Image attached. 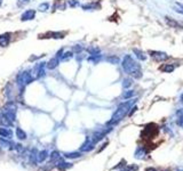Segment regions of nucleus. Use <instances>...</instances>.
Instances as JSON below:
<instances>
[{
  "instance_id": "393cba45",
  "label": "nucleus",
  "mask_w": 183,
  "mask_h": 171,
  "mask_svg": "<svg viewBox=\"0 0 183 171\" xmlns=\"http://www.w3.org/2000/svg\"><path fill=\"white\" fill-rule=\"evenodd\" d=\"M87 52L90 55H97V54H100V49L97 47H89V48H87Z\"/></svg>"
},
{
  "instance_id": "4c0bfd02",
  "label": "nucleus",
  "mask_w": 183,
  "mask_h": 171,
  "mask_svg": "<svg viewBox=\"0 0 183 171\" xmlns=\"http://www.w3.org/2000/svg\"><path fill=\"white\" fill-rule=\"evenodd\" d=\"M181 102H182V104H183V93H182V96H181Z\"/></svg>"
},
{
  "instance_id": "39448f33",
  "label": "nucleus",
  "mask_w": 183,
  "mask_h": 171,
  "mask_svg": "<svg viewBox=\"0 0 183 171\" xmlns=\"http://www.w3.org/2000/svg\"><path fill=\"white\" fill-rule=\"evenodd\" d=\"M45 68H46V63L39 62L34 65V68L32 70V77L33 79H40L45 77Z\"/></svg>"
},
{
  "instance_id": "c756f323",
  "label": "nucleus",
  "mask_w": 183,
  "mask_h": 171,
  "mask_svg": "<svg viewBox=\"0 0 183 171\" xmlns=\"http://www.w3.org/2000/svg\"><path fill=\"white\" fill-rule=\"evenodd\" d=\"M166 18V22L168 23V25H171V26H178V24L176 23L175 21H172L169 17H165Z\"/></svg>"
},
{
  "instance_id": "412c9836",
  "label": "nucleus",
  "mask_w": 183,
  "mask_h": 171,
  "mask_svg": "<svg viewBox=\"0 0 183 171\" xmlns=\"http://www.w3.org/2000/svg\"><path fill=\"white\" fill-rule=\"evenodd\" d=\"M49 9V4L48 2H42L38 6V11H47Z\"/></svg>"
},
{
  "instance_id": "423d86ee",
  "label": "nucleus",
  "mask_w": 183,
  "mask_h": 171,
  "mask_svg": "<svg viewBox=\"0 0 183 171\" xmlns=\"http://www.w3.org/2000/svg\"><path fill=\"white\" fill-rule=\"evenodd\" d=\"M65 36V33L63 32H47V33H44V34H39V39H63Z\"/></svg>"
},
{
  "instance_id": "9b49d317",
  "label": "nucleus",
  "mask_w": 183,
  "mask_h": 171,
  "mask_svg": "<svg viewBox=\"0 0 183 171\" xmlns=\"http://www.w3.org/2000/svg\"><path fill=\"white\" fill-rule=\"evenodd\" d=\"M60 58L57 57H53L51 58L47 63H46V66H47L48 70H54V68H56L58 66V64H60Z\"/></svg>"
},
{
  "instance_id": "4468645a",
  "label": "nucleus",
  "mask_w": 183,
  "mask_h": 171,
  "mask_svg": "<svg viewBox=\"0 0 183 171\" xmlns=\"http://www.w3.org/2000/svg\"><path fill=\"white\" fill-rule=\"evenodd\" d=\"M81 8L84 11H96L97 8H100V5L96 2H89V4H85L81 5Z\"/></svg>"
},
{
  "instance_id": "f3484780",
  "label": "nucleus",
  "mask_w": 183,
  "mask_h": 171,
  "mask_svg": "<svg viewBox=\"0 0 183 171\" xmlns=\"http://www.w3.org/2000/svg\"><path fill=\"white\" fill-rule=\"evenodd\" d=\"M133 52H134V54H135V56L137 57V59H140V61H145L146 59V55L142 52V50L136 49L135 48V49H133Z\"/></svg>"
},
{
  "instance_id": "cd10ccee",
  "label": "nucleus",
  "mask_w": 183,
  "mask_h": 171,
  "mask_svg": "<svg viewBox=\"0 0 183 171\" xmlns=\"http://www.w3.org/2000/svg\"><path fill=\"white\" fill-rule=\"evenodd\" d=\"M174 68H174V65H173V64H167V65H165V66L162 68V70H164L166 73H171V72L174 71Z\"/></svg>"
},
{
  "instance_id": "6ab92c4d",
  "label": "nucleus",
  "mask_w": 183,
  "mask_h": 171,
  "mask_svg": "<svg viewBox=\"0 0 183 171\" xmlns=\"http://www.w3.org/2000/svg\"><path fill=\"white\" fill-rule=\"evenodd\" d=\"M0 144H1V146H4V147H7V148H9L11 146H15L13 143H11L9 139H7V138H0Z\"/></svg>"
},
{
  "instance_id": "7ed1b4c3",
  "label": "nucleus",
  "mask_w": 183,
  "mask_h": 171,
  "mask_svg": "<svg viewBox=\"0 0 183 171\" xmlns=\"http://www.w3.org/2000/svg\"><path fill=\"white\" fill-rule=\"evenodd\" d=\"M34 79L32 77V73L30 71H24V72H21L18 75H17V78H16V83H17V86L21 88V90L23 88H25L26 84H29V83H31Z\"/></svg>"
},
{
  "instance_id": "b1692460",
  "label": "nucleus",
  "mask_w": 183,
  "mask_h": 171,
  "mask_svg": "<svg viewBox=\"0 0 183 171\" xmlns=\"http://www.w3.org/2000/svg\"><path fill=\"white\" fill-rule=\"evenodd\" d=\"M47 150H42V152H40L39 153V155H38V160H39V162H42V161H45L46 159H47Z\"/></svg>"
},
{
  "instance_id": "c9c22d12",
  "label": "nucleus",
  "mask_w": 183,
  "mask_h": 171,
  "mask_svg": "<svg viewBox=\"0 0 183 171\" xmlns=\"http://www.w3.org/2000/svg\"><path fill=\"white\" fill-rule=\"evenodd\" d=\"M181 114V116H180V120H178V123L180 125H183V113H180Z\"/></svg>"
},
{
  "instance_id": "4be33fe9",
  "label": "nucleus",
  "mask_w": 183,
  "mask_h": 171,
  "mask_svg": "<svg viewBox=\"0 0 183 171\" xmlns=\"http://www.w3.org/2000/svg\"><path fill=\"white\" fill-rule=\"evenodd\" d=\"M80 156H81V154L79 152H72V153H67L65 154V157H68V159H77Z\"/></svg>"
},
{
  "instance_id": "20e7f679",
  "label": "nucleus",
  "mask_w": 183,
  "mask_h": 171,
  "mask_svg": "<svg viewBox=\"0 0 183 171\" xmlns=\"http://www.w3.org/2000/svg\"><path fill=\"white\" fill-rule=\"evenodd\" d=\"M16 112H17V107H16L15 103L9 102V103L6 104L5 109H4V114H5L11 121H13V122H14L16 119Z\"/></svg>"
},
{
  "instance_id": "c85d7f7f",
  "label": "nucleus",
  "mask_w": 183,
  "mask_h": 171,
  "mask_svg": "<svg viewBox=\"0 0 183 171\" xmlns=\"http://www.w3.org/2000/svg\"><path fill=\"white\" fill-rule=\"evenodd\" d=\"M132 79H124V81H123V87H124V88L125 89H127V88H129V87H131L132 86Z\"/></svg>"
},
{
  "instance_id": "473e14b6",
  "label": "nucleus",
  "mask_w": 183,
  "mask_h": 171,
  "mask_svg": "<svg viewBox=\"0 0 183 171\" xmlns=\"http://www.w3.org/2000/svg\"><path fill=\"white\" fill-rule=\"evenodd\" d=\"M73 52H83V47L81 46H73V49H72Z\"/></svg>"
},
{
  "instance_id": "58836bf2",
  "label": "nucleus",
  "mask_w": 183,
  "mask_h": 171,
  "mask_svg": "<svg viewBox=\"0 0 183 171\" xmlns=\"http://www.w3.org/2000/svg\"><path fill=\"white\" fill-rule=\"evenodd\" d=\"M2 1H4V0H0V7H1V5H2Z\"/></svg>"
},
{
  "instance_id": "9d476101",
  "label": "nucleus",
  "mask_w": 183,
  "mask_h": 171,
  "mask_svg": "<svg viewBox=\"0 0 183 171\" xmlns=\"http://www.w3.org/2000/svg\"><path fill=\"white\" fill-rule=\"evenodd\" d=\"M94 145H95V143L92 140V138H87L86 141L83 144V146L80 147V150H81V152H89V150H92L95 147Z\"/></svg>"
},
{
  "instance_id": "5701e85b",
  "label": "nucleus",
  "mask_w": 183,
  "mask_h": 171,
  "mask_svg": "<svg viewBox=\"0 0 183 171\" xmlns=\"http://www.w3.org/2000/svg\"><path fill=\"white\" fill-rule=\"evenodd\" d=\"M174 11H176V13H178V14H182L183 15V5L182 4H178V2H175Z\"/></svg>"
},
{
  "instance_id": "a878e982",
  "label": "nucleus",
  "mask_w": 183,
  "mask_h": 171,
  "mask_svg": "<svg viewBox=\"0 0 183 171\" xmlns=\"http://www.w3.org/2000/svg\"><path fill=\"white\" fill-rule=\"evenodd\" d=\"M68 5L70 6L71 8H76V7H79V6H80V2H79V0H69Z\"/></svg>"
},
{
  "instance_id": "ddd939ff",
  "label": "nucleus",
  "mask_w": 183,
  "mask_h": 171,
  "mask_svg": "<svg viewBox=\"0 0 183 171\" xmlns=\"http://www.w3.org/2000/svg\"><path fill=\"white\" fill-rule=\"evenodd\" d=\"M0 136L4 137V138H7V139H11V137H13V131H11L8 127L0 128Z\"/></svg>"
},
{
  "instance_id": "2eb2a0df",
  "label": "nucleus",
  "mask_w": 183,
  "mask_h": 171,
  "mask_svg": "<svg viewBox=\"0 0 183 171\" xmlns=\"http://www.w3.org/2000/svg\"><path fill=\"white\" fill-rule=\"evenodd\" d=\"M0 125H5V127H11L13 125V121H11L4 113H1L0 114Z\"/></svg>"
},
{
  "instance_id": "bb28decb",
  "label": "nucleus",
  "mask_w": 183,
  "mask_h": 171,
  "mask_svg": "<svg viewBox=\"0 0 183 171\" xmlns=\"http://www.w3.org/2000/svg\"><path fill=\"white\" fill-rule=\"evenodd\" d=\"M106 61H108V62H110L111 64H118V63H119V57L109 56L108 58H106Z\"/></svg>"
},
{
  "instance_id": "f704fd0d",
  "label": "nucleus",
  "mask_w": 183,
  "mask_h": 171,
  "mask_svg": "<svg viewBox=\"0 0 183 171\" xmlns=\"http://www.w3.org/2000/svg\"><path fill=\"white\" fill-rule=\"evenodd\" d=\"M63 52H63V49H60V50H58V52H57V54H56V56H55V57H57V58H61V56H62V55H63Z\"/></svg>"
},
{
  "instance_id": "7c9ffc66",
  "label": "nucleus",
  "mask_w": 183,
  "mask_h": 171,
  "mask_svg": "<svg viewBox=\"0 0 183 171\" xmlns=\"http://www.w3.org/2000/svg\"><path fill=\"white\" fill-rule=\"evenodd\" d=\"M133 95H134V91H132V90H128V91H125V93H124L123 97H124V98H129V97H132Z\"/></svg>"
},
{
  "instance_id": "f8f14e48",
  "label": "nucleus",
  "mask_w": 183,
  "mask_h": 171,
  "mask_svg": "<svg viewBox=\"0 0 183 171\" xmlns=\"http://www.w3.org/2000/svg\"><path fill=\"white\" fill-rule=\"evenodd\" d=\"M52 8L54 11H55V9H58V11H65L67 4H65L63 0H55L52 6Z\"/></svg>"
},
{
  "instance_id": "0eeeda50",
  "label": "nucleus",
  "mask_w": 183,
  "mask_h": 171,
  "mask_svg": "<svg viewBox=\"0 0 183 171\" xmlns=\"http://www.w3.org/2000/svg\"><path fill=\"white\" fill-rule=\"evenodd\" d=\"M149 54H150V56H151L155 61H157V62H164V61H166L168 58L167 54L162 52H153V50H151V52H149Z\"/></svg>"
},
{
  "instance_id": "f257e3e1",
  "label": "nucleus",
  "mask_w": 183,
  "mask_h": 171,
  "mask_svg": "<svg viewBox=\"0 0 183 171\" xmlns=\"http://www.w3.org/2000/svg\"><path fill=\"white\" fill-rule=\"evenodd\" d=\"M121 66L124 68L128 75L133 77L134 79H141L142 78V70L140 64L136 62L135 59L131 55H126L121 62Z\"/></svg>"
},
{
  "instance_id": "6e6552de",
  "label": "nucleus",
  "mask_w": 183,
  "mask_h": 171,
  "mask_svg": "<svg viewBox=\"0 0 183 171\" xmlns=\"http://www.w3.org/2000/svg\"><path fill=\"white\" fill-rule=\"evenodd\" d=\"M34 17H36V11L34 9H26L21 15V21L22 22L32 21V20H34Z\"/></svg>"
},
{
  "instance_id": "a211bd4d",
  "label": "nucleus",
  "mask_w": 183,
  "mask_h": 171,
  "mask_svg": "<svg viewBox=\"0 0 183 171\" xmlns=\"http://www.w3.org/2000/svg\"><path fill=\"white\" fill-rule=\"evenodd\" d=\"M101 58H102V55H100V54H97V55H90L89 57H87V61L94 63V64H97L101 61Z\"/></svg>"
},
{
  "instance_id": "72a5a7b5",
  "label": "nucleus",
  "mask_w": 183,
  "mask_h": 171,
  "mask_svg": "<svg viewBox=\"0 0 183 171\" xmlns=\"http://www.w3.org/2000/svg\"><path fill=\"white\" fill-rule=\"evenodd\" d=\"M51 159L52 161H56L58 159V153L57 152H53L52 154H51Z\"/></svg>"
},
{
  "instance_id": "e433bc0d",
  "label": "nucleus",
  "mask_w": 183,
  "mask_h": 171,
  "mask_svg": "<svg viewBox=\"0 0 183 171\" xmlns=\"http://www.w3.org/2000/svg\"><path fill=\"white\" fill-rule=\"evenodd\" d=\"M146 171H156V170H155V169H151V168H150V169H148Z\"/></svg>"
},
{
  "instance_id": "1a4fd4ad",
  "label": "nucleus",
  "mask_w": 183,
  "mask_h": 171,
  "mask_svg": "<svg viewBox=\"0 0 183 171\" xmlns=\"http://www.w3.org/2000/svg\"><path fill=\"white\" fill-rule=\"evenodd\" d=\"M11 34L9 33V32L2 33V34L0 36V47L9 46V43H11Z\"/></svg>"
},
{
  "instance_id": "dca6fc26",
  "label": "nucleus",
  "mask_w": 183,
  "mask_h": 171,
  "mask_svg": "<svg viewBox=\"0 0 183 171\" xmlns=\"http://www.w3.org/2000/svg\"><path fill=\"white\" fill-rule=\"evenodd\" d=\"M73 57V52H63V55L60 58V62H68Z\"/></svg>"
},
{
  "instance_id": "f03ea898",
  "label": "nucleus",
  "mask_w": 183,
  "mask_h": 171,
  "mask_svg": "<svg viewBox=\"0 0 183 171\" xmlns=\"http://www.w3.org/2000/svg\"><path fill=\"white\" fill-rule=\"evenodd\" d=\"M132 104H133V100H128V102H125V103H121L117 111L115 112V114L112 115L111 120L109 121V125H116L118 123L120 120H123L125 118V115L128 113V111L131 109Z\"/></svg>"
},
{
  "instance_id": "2f4dec72",
  "label": "nucleus",
  "mask_w": 183,
  "mask_h": 171,
  "mask_svg": "<svg viewBox=\"0 0 183 171\" xmlns=\"http://www.w3.org/2000/svg\"><path fill=\"white\" fill-rule=\"evenodd\" d=\"M29 2H30V0H17V6H20V7H22V6L28 5Z\"/></svg>"
},
{
  "instance_id": "aec40b11",
  "label": "nucleus",
  "mask_w": 183,
  "mask_h": 171,
  "mask_svg": "<svg viewBox=\"0 0 183 171\" xmlns=\"http://www.w3.org/2000/svg\"><path fill=\"white\" fill-rule=\"evenodd\" d=\"M16 137L18 138V139H25L26 138V134L24 130H22L21 128H16Z\"/></svg>"
}]
</instances>
